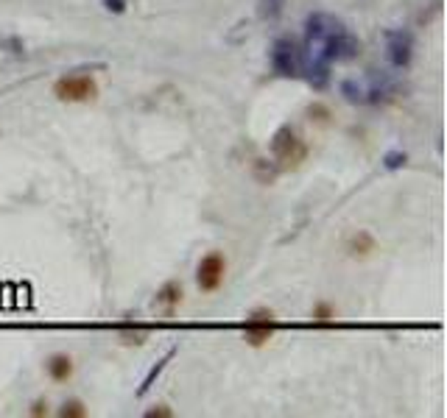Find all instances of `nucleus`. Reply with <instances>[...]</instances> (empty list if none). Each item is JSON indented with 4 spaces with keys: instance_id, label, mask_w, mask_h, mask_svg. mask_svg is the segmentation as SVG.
Instances as JSON below:
<instances>
[{
    "instance_id": "21",
    "label": "nucleus",
    "mask_w": 447,
    "mask_h": 418,
    "mask_svg": "<svg viewBox=\"0 0 447 418\" xmlns=\"http://www.w3.org/2000/svg\"><path fill=\"white\" fill-rule=\"evenodd\" d=\"M126 0H104V9L109 12V14H124L126 12Z\"/></svg>"
},
{
    "instance_id": "17",
    "label": "nucleus",
    "mask_w": 447,
    "mask_h": 418,
    "mask_svg": "<svg viewBox=\"0 0 447 418\" xmlns=\"http://www.w3.org/2000/svg\"><path fill=\"white\" fill-rule=\"evenodd\" d=\"M308 117H310L313 123H319V125H328L333 114H330V109L324 106V103H310V106H308Z\"/></svg>"
},
{
    "instance_id": "6",
    "label": "nucleus",
    "mask_w": 447,
    "mask_h": 418,
    "mask_svg": "<svg viewBox=\"0 0 447 418\" xmlns=\"http://www.w3.org/2000/svg\"><path fill=\"white\" fill-rule=\"evenodd\" d=\"M224 276H227V260H224V254H218V251H210L207 257H201V262L196 268V284H198V290L216 293L224 284Z\"/></svg>"
},
{
    "instance_id": "7",
    "label": "nucleus",
    "mask_w": 447,
    "mask_h": 418,
    "mask_svg": "<svg viewBox=\"0 0 447 418\" xmlns=\"http://www.w3.org/2000/svg\"><path fill=\"white\" fill-rule=\"evenodd\" d=\"M344 23L336 20L333 14H324V12H313L305 17V45H316V42H321L324 36H330L336 31H341Z\"/></svg>"
},
{
    "instance_id": "14",
    "label": "nucleus",
    "mask_w": 447,
    "mask_h": 418,
    "mask_svg": "<svg viewBox=\"0 0 447 418\" xmlns=\"http://www.w3.org/2000/svg\"><path fill=\"white\" fill-rule=\"evenodd\" d=\"M286 12V0H257V14L260 20H279Z\"/></svg>"
},
{
    "instance_id": "15",
    "label": "nucleus",
    "mask_w": 447,
    "mask_h": 418,
    "mask_svg": "<svg viewBox=\"0 0 447 418\" xmlns=\"http://www.w3.org/2000/svg\"><path fill=\"white\" fill-rule=\"evenodd\" d=\"M255 173H257V179L263 184H271L277 179V173H279V167L277 164H268L266 159H255Z\"/></svg>"
},
{
    "instance_id": "8",
    "label": "nucleus",
    "mask_w": 447,
    "mask_h": 418,
    "mask_svg": "<svg viewBox=\"0 0 447 418\" xmlns=\"http://www.w3.org/2000/svg\"><path fill=\"white\" fill-rule=\"evenodd\" d=\"M302 70L313 90H324L330 84V62H324L321 56H310V62L302 64Z\"/></svg>"
},
{
    "instance_id": "4",
    "label": "nucleus",
    "mask_w": 447,
    "mask_h": 418,
    "mask_svg": "<svg viewBox=\"0 0 447 418\" xmlns=\"http://www.w3.org/2000/svg\"><path fill=\"white\" fill-rule=\"evenodd\" d=\"M386 56L391 67L405 70L414 59V34L405 28H389L386 31Z\"/></svg>"
},
{
    "instance_id": "5",
    "label": "nucleus",
    "mask_w": 447,
    "mask_h": 418,
    "mask_svg": "<svg viewBox=\"0 0 447 418\" xmlns=\"http://www.w3.org/2000/svg\"><path fill=\"white\" fill-rule=\"evenodd\" d=\"M274 332H277V315L271 310H266V307L255 310L249 315V321L243 323V338H247V343L255 346V349L266 346L274 338Z\"/></svg>"
},
{
    "instance_id": "23",
    "label": "nucleus",
    "mask_w": 447,
    "mask_h": 418,
    "mask_svg": "<svg viewBox=\"0 0 447 418\" xmlns=\"http://www.w3.org/2000/svg\"><path fill=\"white\" fill-rule=\"evenodd\" d=\"M31 415H36V418H39V415H48V402H45V399H36V402L31 404Z\"/></svg>"
},
{
    "instance_id": "19",
    "label": "nucleus",
    "mask_w": 447,
    "mask_h": 418,
    "mask_svg": "<svg viewBox=\"0 0 447 418\" xmlns=\"http://www.w3.org/2000/svg\"><path fill=\"white\" fill-rule=\"evenodd\" d=\"M405 162H409V153H405V151H389L383 156V167H386V171H400Z\"/></svg>"
},
{
    "instance_id": "20",
    "label": "nucleus",
    "mask_w": 447,
    "mask_h": 418,
    "mask_svg": "<svg viewBox=\"0 0 447 418\" xmlns=\"http://www.w3.org/2000/svg\"><path fill=\"white\" fill-rule=\"evenodd\" d=\"M120 341H124V343H143L146 341V329H126V332H120Z\"/></svg>"
},
{
    "instance_id": "22",
    "label": "nucleus",
    "mask_w": 447,
    "mask_h": 418,
    "mask_svg": "<svg viewBox=\"0 0 447 418\" xmlns=\"http://www.w3.org/2000/svg\"><path fill=\"white\" fill-rule=\"evenodd\" d=\"M171 415H174V410L168 404H157L154 410L146 413V418H171Z\"/></svg>"
},
{
    "instance_id": "2",
    "label": "nucleus",
    "mask_w": 447,
    "mask_h": 418,
    "mask_svg": "<svg viewBox=\"0 0 447 418\" xmlns=\"http://www.w3.org/2000/svg\"><path fill=\"white\" fill-rule=\"evenodd\" d=\"M302 51L291 36H277L271 45V70L282 78H297L302 75Z\"/></svg>"
},
{
    "instance_id": "10",
    "label": "nucleus",
    "mask_w": 447,
    "mask_h": 418,
    "mask_svg": "<svg viewBox=\"0 0 447 418\" xmlns=\"http://www.w3.org/2000/svg\"><path fill=\"white\" fill-rule=\"evenodd\" d=\"M48 373L54 382H67L73 376V357L70 354H54L48 360Z\"/></svg>"
},
{
    "instance_id": "11",
    "label": "nucleus",
    "mask_w": 447,
    "mask_h": 418,
    "mask_svg": "<svg viewBox=\"0 0 447 418\" xmlns=\"http://www.w3.org/2000/svg\"><path fill=\"white\" fill-rule=\"evenodd\" d=\"M347 251L352 257H367L375 251V237L369 232H355L349 240H347Z\"/></svg>"
},
{
    "instance_id": "12",
    "label": "nucleus",
    "mask_w": 447,
    "mask_h": 418,
    "mask_svg": "<svg viewBox=\"0 0 447 418\" xmlns=\"http://www.w3.org/2000/svg\"><path fill=\"white\" fill-rule=\"evenodd\" d=\"M174 354H176V349H168L165 354H162V357L157 360V365H154V368H151V371L146 373V380H143V385L137 388V396H146V393H148V391L154 388V382H157V376H159L162 371H165V368H168V362L174 360Z\"/></svg>"
},
{
    "instance_id": "1",
    "label": "nucleus",
    "mask_w": 447,
    "mask_h": 418,
    "mask_svg": "<svg viewBox=\"0 0 447 418\" xmlns=\"http://www.w3.org/2000/svg\"><path fill=\"white\" fill-rule=\"evenodd\" d=\"M268 148L274 153L277 167H297L308 156V145H305V140L299 137V132L294 129V125H279V129L274 132V137H271Z\"/></svg>"
},
{
    "instance_id": "16",
    "label": "nucleus",
    "mask_w": 447,
    "mask_h": 418,
    "mask_svg": "<svg viewBox=\"0 0 447 418\" xmlns=\"http://www.w3.org/2000/svg\"><path fill=\"white\" fill-rule=\"evenodd\" d=\"M333 321H336V310H333L330 304L319 302V304L313 307V323H319V326H328V323H333Z\"/></svg>"
},
{
    "instance_id": "3",
    "label": "nucleus",
    "mask_w": 447,
    "mask_h": 418,
    "mask_svg": "<svg viewBox=\"0 0 447 418\" xmlns=\"http://www.w3.org/2000/svg\"><path fill=\"white\" fill-rule=\"evenodd\" d=\"M54 95L62 103H87L98 98V84L93 75H65L54 84Z\"/></svg>"
},
{
    "instance_id": "18",
    "label": "nucleus",
    "mask_w": 447,
    "mask_h": 418,
    "mask_svg": "<svg viewBox=\"0 0 447 418\" xmlns=\"http://www.w3.org/2000/svg\"><path fill=\"white\" fill-rule=\"evenodd\" d=\"M59 415H62V418H84V415H87V410H84V404H81L78 399H70V402H65V404H62Z\"/></svg>"
},
{
    "instance_id": "13",
    "label": "nucleus",
    "mask_w": 447,
    "mask_h": 418,
    "mask_svg": "<svg viewBox=\"0 0 447 418\" xmlns=\"http://www.w3.org/2000/svg\"><path fill=\"white\" fill-rule=\"evenodd\" d=\"M339 90H341L344 101H349V103H367V87L358 84L355 78H344Z\"/></svg>"
},
{
    "instance_id": "9",
    "label": "nucleus",
    "mask_w": 447,
    "mask_h": 418,
    "mask_svg": "<svg viewBox=\"0 0 447 418\" xmlns=\"http://www.w3.org/2000/svg\"><path fill=\"white\" fill-rule=\"evenodd\" d=\"M182 302V284L179 282H165L159 290H157V304L159 307H165L168 312H174Z\"/></svg>"
}]
</instances>
